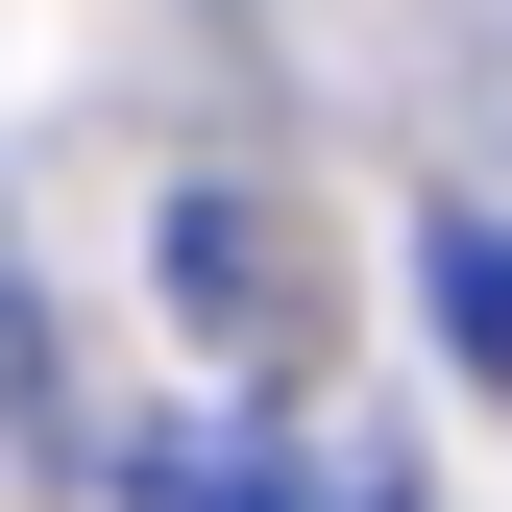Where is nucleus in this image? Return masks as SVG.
<instances>
[{
	"label": "nucleus",
	"mask_w": 512,
	"mask_h": 512,
	"mask_svg": "<svg viewBox=\"0 0 512 512\" xmlns=\"http://www.w3.org/2000/svg\"><path fill=\"white\" fill-rule=\"evenodd\" d=\"M415 293H439V342L512 391V220H439V244H415Z\"/></svg>",
	"instance_id": "obj_3"
},
{
	"label": "nucleus",
	"mask_w": 512,
	"mask_h": 512,
	"mask_svg": "<svg viewBox=\"0 0 512 512\" xmlns=\"http://www.w3.org/2000/svg\"><path fill=\"white\" fill-rule=\"evenodd\" d=\"M0 415H25V439H74V391H49V317H25V244H0Z\"/></svg>",
	"instance_id": "obj_4"
},
{
	"label": "nucleus",
	"mask_w": 512,
	"mask_h": 512,
	"mask_svg": "<svg viewBox=\"0 0 512 512\" xmlns=\"http://www.w3.org/2000/svg\"><path fill=\"white\" fill-rule=\"evenodd\" d=\"M171 317L244 342V366H317V244L269 196H171Z\"/></svg>",
	"instance_id": "obj_2"
},
{
	"label": "nucleus",
	"mask_w": 512,
	"mask_h": 512,
	"mask_svg": "<svg viewBox=\"0 0 512 512\" xmlns=\"http://www.w3.org/2000/svg\"><path fill=\"white\" fill-rule=\"evenodd\" d=\"M98 488L122 512H415V439L391 415H147Z\"/></svg>",
	"instance_id": "obj_1"
}]
</instances>
